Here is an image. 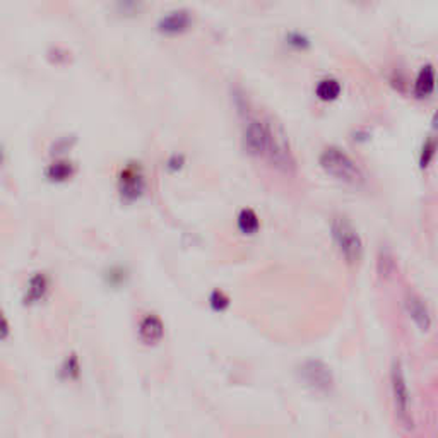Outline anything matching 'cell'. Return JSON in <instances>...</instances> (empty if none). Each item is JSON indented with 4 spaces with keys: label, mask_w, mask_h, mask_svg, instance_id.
<instances>
[{
    "label": "cell",
    "mask_w": 438,
    "mask_h": 438,
    "mask_svg": "<svg viewBox=\"0 0 438 438\" xmlns=\"http://www.w3.org/2000/svg\"><path fill=\"white\" fill-rule=\"evenodd\" d=\"M319 164L328 176L349 187H361L366 180L360 164L338 146L326 147L319 156Z\"/></svg>",
    "instance_id": "1"
},
{
    "label": "cell",
    "mask_w": 438,
    "mask_h": 438,
    "mask_svg": "<svg viewBox=\"0 0 438 438\" xmlns=\"http://www.w3.org/2000/svg\"><path fill=\"white\" fill-rule=\"evenodd\" d=\"M277 129L274 127L271 122L250 117V119H247L245 125H243V147L254 158L267 159Z\"/></svg>",
    "instance_id": "2"
},
{
    "label": "cell",
    "mask_w": 438,
    "mask_h": 438,
    "mask_svg": "<svg viewBox=\"0 0 438 438\" xmlns=\"http://www.w3.org/2000/svg\"><path fill=\"white\" fill-rule=\"evenodd\" d=\"M332 240L339 254L349 265H358L363 259V240L346 218H336L331 225Z\"/></svg>",
    "instance_id": "3"
},
{
    "label": "cell",
    "mask_w": 438,
    "mask_h": 438,
    "mask_svg": "<svg viewBox=\"0 0 438 438\" xmlns=\"http://www.w3.org/2000/svg\"><path fill=\"white\" fill-rule=\"evenodd\" d=\"M390 383H392V395H394V410L395 418L404 428H412V416H411V397L407 390L406 377H404L401 363H394L392 372H390Z\"/></svg>",
    "instance_id": "4"
},
{
    "label": "cell",
    "mask_w": 438,
    "mask_h": 438,
    "mask_svg": "<svg viewBox=\"0 0 438 438\" xmlns=\"http://www.w3.org/2000/svg\"><path fill=\"white\" fill-rule=\"evenodd\" d=\"M146 188V176L139 163L127 164L124 170L120 171L119 176V192L122 199L132 202L139 199L144 193Z\"/></svg>",
    "instance_id": "5"
},
{
    "label": "cell",
    "mask_w": 438,
    "mask_h": 438,
    "mask_svg": "<svg viewBox=\"0 0 438 438\" xmlns=\"http://www.w3.org/2000/svg\"><path fill=\"white\" fill-rule=\"evenodd\" d=\"M301 378L317 392H328L334 387V377L331 368L319 360L306 361L301 366Z\"/></svg>",
    "instance_id": "6"
},
{
    "label": "cell",
    "mask_w": 438,
    "mask_h": 438,
    "mask_svg": "<svg viewBox=\"0 0 438 438\" xmlns=\"http://www.w3.org/2000/svg\"><path fill=\"white\" fill-rule=\"evenodd\" d=\"M193 24L192 12L187 9H175L166 12L161 19L158 21V31L163 36H180L183 33L191 31Z\"/></svg>",
    "instance_id": "7"
},
{
    "label": "cell",
    "mask_w": 438,
    "mask_h": 438,
    "mask_svg": "<svg viewBox=\"0 0 438 438\" xmlns=\"http://www.w3.org/2000/svg\"><path fill=\"white\" fill-rule=\"evenodd\" d=\"M164 336V326L161 319L158 315H146L139 324V339L146 344V346H154Z\"/></svg>",
    "instance_id": "8"
},
{
    "label": "cell",
    "mask_w": 438,
    "mask_h": 438,
    "mask_svg": "<svg viewBox=\"0 0 438 438\" xmlns=\"http://www.w3.org/2000/svg\"><path fill=\"white\" fill-rule=\"evenodd\" d=\"M406 309L410 317L416 322V326H418L421 331H428L429 326H432V317H429L427 303L421 300L418 294L407 293Z\"/></svg>",
    "instance_id": "9"
},
{
    "label": "cell",
    "mask_w": 438,
    "mask_h": 438,
    "mask_svg": "<svg viewBox=\"0 0 438 438\" xmlns=\"http://www.w3.org/2000/svg\"><path fill=\"white\" fill-rule=\"evenodd\" d=\"M415 96L418 100L429 98L435 91V69L433 65H424L421 67V70L416 75L415 81Z\"/></svg>",
    "instance_id": "10"
},
{
    "label": "cell",
    "mask_w": 438,
    "mask_h": 438,
    "mask_svg": "<svg viewBox=\"0 0 438 438\" xmlns=\"http://www.w3.org/2000/svg\"><path fill=\"white\" fill-rule=\"evenodd\" d=\"M48 277L45 274H36L29 279L26 297H24V303L26 305H35V303L41 301L45 298V294L48 293Z\"/></svg>",
    "instance_id": "11"
},
{
    "label": "cell",
    "mask_w": 438,
    "mask_h": 438,
    "mask_svg": "<svg viewBox=\"0 0 438 438\" xmlns=\"http://www.w3.org/2000/svg\"><path fill=\"white\" fill-rule=\"evenodd\" d=\"M74 173H75L74 164L70 161H65V159H58V161H53L45 170L46 178H48L50 182H55V183L67 182V180L73 178Z\"/></svg>",
    "instance_id": "12"
},
{
    "label": "cell",
    "mask_w": 438,
    "mask_h": 438,
    "mask_svg": "<svg viewBox=\"0 0 438 438\" xmlns=\"http://www.w3.org/2000/svg\"><path fill=\"white\" fill-rule=\"evenodd\" d=\"M341 91H343V86L338 79L326 78L322 81H319L317 86H315V95L320 101H336L341 96Z\"/></svg>",
    "instance_id": "13"
},
{
    "label": "cell",
    "mask_w": 438,
    "mask_h": 438,
    "mask_svg": "<svg viewBox=\"0 0 438 438\" xmlns=\"http://www.w3.org/2000/svg\"><path fill=\"white\" fill-rule=\"evenodd\" d=\"M237 226L243 235H255L260 228V219L254 209H242L238 214Z\"/></svg>",
    "instance_id": "14"
},
{
    "label": "cell",
    "mask_w": 438,
    "mask_h": 438,
    "mask_svg": "<svg viewBox=\"0 0 438 438\" xmlns=\"http://www.w3.org/2000/svg\"><path fill=\"white\" fill-rule=\"evenodd\" d=\"M286 45H288L289 48L297 50V52H305V50L310 48V40L309 36L303 35L300 31H289L288 35H286Z\"/></svg>",
    "instance_id": "15"
},
{
    "label": "cell",
    "mask_w": 438,
    "mask_h": 438,
    "mask_svg": "<svg viewBox=\"0 0 438 438\" xmlns=\"http://www.w3.org/2000/svg\"><path fill=\"white\" fill-rule=\"evenodd\" d=\"M209 305L210 309L216 310V311H225L230 306V298L228 294L225 292H221V289H216V292L210 293L209 297Z\"/></svg>",
    "instance_id": "16"
},
{
    "label": "cell",
    "mask_w": 438,
    "mask_h": 438,
    "mask_svg": "<svg viewBox=\"0 0 438 438\" xmlns=\"http://www.w3.org/2000/svg\"><path fill=\"white\" fill-rule=\"evenodd\" d=\"M79 373H81V366H79L78 356L70 355L65 360L64 366H62V375H64L65 378H69V380H75V378L79 377Z\"/></svg>",
    "instance_id": "17"
},
{
    "label": "cell",
    "mask_w": 438,
    "mask_h": 438,
    "mask_svg": "<svg viewBox=\"0 0 438 438\" xmlns=\"http://www.w3.org/2000/svg\"><path fill=\"white\" fill-rule=\"evenodd\" d=\"M435 139H428L427 142H424L423 151H421V158H420V164L421 168H428L429 163L433 161V158H435Z\"/></svg>",
    "instance_id": "18"
},
{
    "label": "cell",
    "mask_w": 438,
    "mask_h": 438,
    "mask_svg": "<svg viewBox=\"0 0 438 438\" xmlns=\"http://www.w3.org/2000/svg\"><path fill=\"white\" fill-rule=\"evenodd\" d=\"M383 257H378V272H380V276H389L390 272L394 271L395 262H394V257L389 254V252H382Z\"/></svg>",
    "instance_id": "19"
},
{
    "label": "cell",
    "mask_w": 438,
    "mask_h": 438,
    "mask_svg": "<svg viewBox=\"0 0 438 438\" xmlns=\"http://www.w3.org/2000/svg\"><path fill=\"white\" fill-rule=\"evenodd\" d=\"M141 11V0H119L120 14H137Z\"/></svg>",
    "instance_id": "20"
},
{
    "label": "cell",
    "mask_w": 438,
    "mask_h": 438,
    "mask_svg": "<svg viewBox=\"0 0 438 438\" xmlns=\"http://www.w3.org/2000/svg\"><path fill=\"white\" fill-rule=\"evenodd\" d=\"M183 164H185L183 156L182 154H173V156H170V158H168L166 168L170 171H178V170H182Z\"/></svg>",
    "instance_id": "21"
},
{
    "label": "cell",
    "mask_w": 438,
    "mask_h": 438,
    "mask_svg": "<svg viewBox=\"0 0 438 438\" xmlns=\"http://www.w3.org/2000/svg\"><path fill=\"white\" fill-rule=\"evenodd\" d=\"M9 332H11L9 322H7V319L4 317V314L0 311V341H6L9 338Z\"/></svg>",
    "instance_id": "22"
},
{
    "label": "cell",
    "mask_w": 438,
    "mask_h": 438,
    "mask_svg": "<svg viewBox=\"0 0 438 438\" xmlns=\"http://www.w3.org/2000/svg\"><path fill=\"white\" fill-rule=\"evenodd\" d=\"M2 161H4V153H2V149H0V164H2Z\"/></svg>",
    "instance_id": "23"
}]
</instances>
